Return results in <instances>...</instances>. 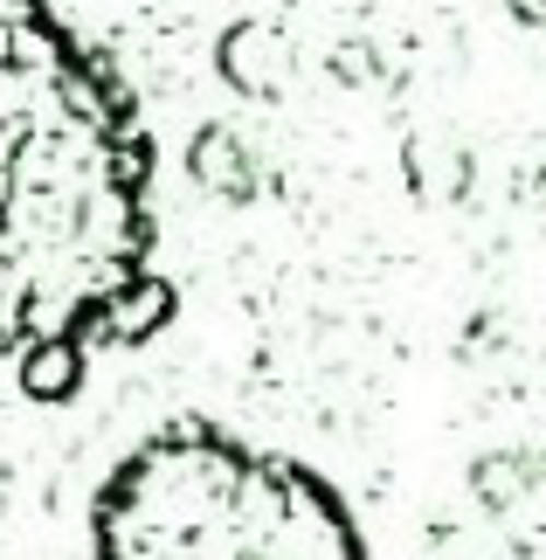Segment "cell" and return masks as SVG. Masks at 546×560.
Here are the masks:
<instances>
[{
    "label": "cell",
    "instance_id": "cell-1",
    "mask_svg": "<svg viewBox=\"0 0 546 560\" xmlns=\"http://www.w3.org/2000/svg\"><path fill=\"white\" fill-rule=\"evenodd\" d=\"M146 249L132 104L42 0H0V353L42 360L139 339L132 312H166Z\"/></svg>",
    "mask_w": 546,
    "mask_h": 560
},
{
    "label": "cell",
    "instance_id": "cell-2",
    "mask_svg": "<svg viewBox=\"0 0 546 560\" xmlns=\"http://www.w3.org/2000/svg\"><path fill=\"white\" fill-rule=\"evenodd\" d=\"M97 560H367L353 512L312 464L229 429L173 422L97 485Z\"/></svg>",
    "mask_w": 546,
    "mask_h": 560
}]
</instances>
